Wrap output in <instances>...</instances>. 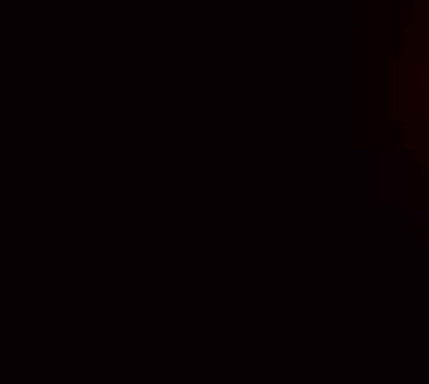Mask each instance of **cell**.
<instances>
[{
    "instance_id": "6da1fadb",
    "label": "cell",
    "mask_w": 429,
    "mask_h": 384,
    "mask_svg": "<svg viewBox=\"0 0 429 384\" xmlns=\"http://www.w3.org/2000/svg\"><path fill=\"white\" fill-rule=\"evenodd\" d=\"M340 26H345V30L356 26V4H352V0H345V4H340Z\"/></svg>"
},
{
    "instance_id": "7a4b0ae2",
    "label": "cell",
    "mask_w": 429,
    "mask_h": 384,
    "mask_svg": "<svg viewBox=\"0 0 429 384\" xmlns=\"http://www.w3.org/2000/svg\"><path fill=\"white\" fill-rule=\"evenodd\" d=\"M418 12H422V26L429 30V0H422V4H418Z\"/></svg>"
}]
</instances>
